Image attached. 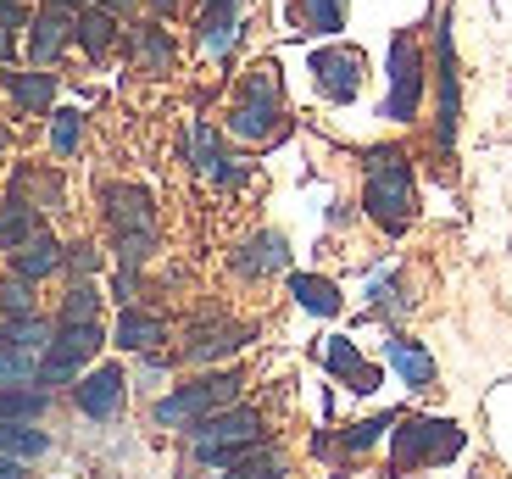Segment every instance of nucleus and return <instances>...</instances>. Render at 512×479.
I'll use <instances>...</instances> for the list:
<instances>
[{
	"mask_svg": "<svg viewBox=\"0 0 512 479\" xmlns=\"http://www.w3.org/2000/svg\"><path fill=\"white\" fill-rule=\"evenodd\" d=\"M78 140H84V112H51V151L73 156Z\"/></svg>",
	"mask_w": 512,
	"mask_h": 479,
	"instance_id": "31",
	"label": "nucleus"
},
{
	"mask_svg": "<svg viewBox=\"0 0 512 479\" xmlns=\"http://www.w3.org/2000/svg\"><path fill=\"white\" fill-rule=\"evenodd\" d=\"M28 17H23V6H17V0H0V28H6V34H12V28H23Z\"/></svg>",
	"mask_w": 512,
	"mask_h": 479,
	"instance_id": "37",
	"label": "nucleus"
},
{
	"mask_svg": "<svg viewBox=\"0 0 512 479\" xmlns=\"http://www.w3.org/2000/svg\"><path fill=\"white\" fill-rule=\"evenodd\" d=\"M56 268H62V246H56L51 234H39V229L12 251V273H17V279H28V285H39V279L56 273Z\"/></svg>",
	"mask_w": 512,
	"mask_h": 479,
	"instance_id": "15",
	"label": "nucleus"
},
{
	"mask_svg": "<svg viewBox=\"0 0 512 479\" xmlns=\"http://www.w3.org/2000/svg\"><path fill=\"white\" fill-rule=\"evenodd\" d=\"M34 379H39V351L0 340V385H34Z\"/></svg>",
	"mask_w": 512,
	"mask_h": 479,
	"instance_id": "28",
	"label": "nucleus"
},
{
	"mask_svg": "<svg viewBox=\"0 0 512 479\" xmlns=\"http://www.w3.org/2000/svg\"><path fill=\"white\" fill-rule=\"evenodd\" d=\"M140 62L151 67V73H167L173 67V39H167V28H140Z\"/></svg>",
	"mask_w": 512,
	"mask_h": 479,
	"instance_id": "30",
	"label": "nucleus"
},
{
	"mask_svg": "<svg viewBox=\"0 0 512 479\" xmlns=\"http://www.w3.org/2000/svg\"><path fill=\"white\" fill-rule=\"evenodd\" d=\"M390 424H396L390 413H384V418H362V424H351V429H346V452H368V446L379 441V435H384Z\"/></svg>",
	"mask_w": 512,
	"mask_h": 479,
	"instance_id": "34",
	"label": "nucleus"
},
{
	"mask_svg": "<svg viewBox=\"0 0 512 479\" xmlns=\"http://www.w3.org/2000/svg\"><path fill=\"white\" fill-rule=\"evenodd\" d=\"M184 435H190V446H195V457H201V463L234 468L245 446L262 441V413H256V407H234L229 402V407H218V413H206L201 424H190Z\"/></svg>",
	"mask_w": 512,
	"mask_h": 479,
	"instance_id": "2",
	"label": "nucleus"
},
{
	"mask_svg": "<svg viewBox=\"0 0 512 479\" xmlns=\"http://www.w3.org/2000/svg\"><path fill=\"white\" fill-rule=\"evenodd\" d=\"M234 39H240V0H206L201 17V45L212 56H229Z\"/></svg>",
	"mask_w": 512,
	"mask_h": 479,
	"instance_id": "16",
	"label": "nucleus"
},
{
	"mask_svg": "<svg viewBox=\"0 0 512 479\" xmlns=\"http://www.w3.org/2000/svg\"><path fill=\"white\" fill-rule=\"evenodd\" d=\"M123 390H128L123 368H117V363H101V368H90V374L73 379V402H78V413H84V418H95V424H112V418L123 413Z\"/></svg>",
	"mask_w": 512,
	"mask_h": 479,
	"instance_id": "8",
	"label": "nucleus"
},
{
	"mask_svg": "<svg viewBox=\"0 0 512 479\" xmlns=\"http://www.w3.org/2000/svg\"><path fill=\"white\" fill-rule=\"evenodd\" d=\"M362 207H368V218L379 223V229H390V234H401L412 223V162H407V151L379 145V151L368 156Z\"/></svg>",
	"mask_w": 512,
	"mask_h": 479,
	"instance_id": "1",
	"label": "nucleus"
},
{
	"mask_svg": "<svg viewBox=\"0 0 512 479\" xmlns=\"http://www.w3.org/2000/svg\"><path fill=\"white\" fill-rule=\"evenodd\" d=\"M73 39H78L90 56H106V51L117 45V17L106 12V6H90V12L73 17Z\"/></svg>",
	"mask_w": 512,
	"mask_h": 479,
	"instance_id": "22",
	"label": "nucleus"
},
{
	"mask_svg": "<svg viewBox=\"0 0 512 479\" xmlns=\"http://www.w3.org/2000/svg\"><path fill=\"white\" fill-rule=\"evenodd\" d=\"M0 340L28 346V351H39V357H45V346L56 340V324H51V318H39V312H28V318H6V324H0Z\"/></svg>",
	"mask_w": 512,
	"mask_h": 479,
	"instance_id": "26",
	"label": "nucleus"
},
{
	"mask_svg": "<svg viewBox=\"0 0 512 479\" xmlns=\"http://www.w3.org/2000/svg\"><path fill=\"white\" fill-rule=\"evenodd\" d=\"M234 268L245 273V279H262V273H284L290 268V240H284L279 229L256 234L245 251H234Z\"/></svg>",
	"mask_w": 512,
	"mask_h": 479,
	"instance_id": "12",
	"label": "nucleus"
},
{
	"mask_svg": "<svg viewBox=\"0 0 512 479\" xmlns=\"http://www.w3.org/2000/svg\"><path fill=\"white\" fill-rule=\"evenodd\" d=\"M0 452L17 457V463H39V457L51 452V435L34 429V424H6V418H0Z\"/></svg>",
	"mask_w": 512,
	"mask_h": 479,
	"instance_id": "24",
	"label": "nucleus"
},
{
	"mask_svg": "<svg viewBox=\"0 0 512 479\" xmlns=\"http://www.w3.org/2000/svg\"><path fill=\"white\" fill-rule=\"evenodd\" d=\"M284 123V95H279V78H273V67H256L251 78H245L240 101H234L229 112V129L240 134V140H273Z\"/></svg>",
	"mask_w": 512,
	"mask_h": 479,
	"instance_id": "4",
	"label": "nucleus"
},
{
	"mask_svg": "<svg viewBox=\"0 0 512 479\" xmlns=\"http://www.w3.org/2000/svg\"><path fill=\"white\" fill-rule=\"evenodd\" d=\"M462 452V429L451 418H401L396 429V468L412 463H446Z\"/></svg>",
	"mask_w": 512,
	"mask_h": 479,
	"instance_id": "6",
	"label": "nucleus"
},
{
	"mask_svg": "<svg viewBox=\"0 0 512 479\" xmlns=\"http://www.w3.org/2000/svg\"><path fill=\"white\" fill-rule=\"evenodd\" d=\"M101 6H106L112 17H117V12H134V0H101Z\"/></svg>",
	"mask_w": 512,
	"mask_h": 479,
	"instance_id": "39",
	"label": "nucleus"
},
{
	"mask_svg": "<svg viewBox=\"0 0 512 479\" xmlns=\"http://www.w3.org/2000/svg\"><path fill=\"white\" fill-rule=\"evenodd\" d=\"M62 268H73L78 279H95V268H101V251H95L90 240H78V246L62 251Z\"/></svg>",
	"mask_w": 512,
	"mask_h": 479,
	"instance_id": "35",
	"label": "nucleus"
},
{
	"mask_svg": "<svg viewBox=\"0 0 512 479\" xmlns=\"http://www.w3.org/2000/svg\"><path fill=\"white\" fill-rule=\"evenodd\" d=\"M34 229H39V212L28 207L23 195H6L0 201V251H17Z\"/></svg>",
	"mask_w": 512,
	"mask_h": 479,
	"instance_id": "25",
	"label": "nucleus"
},
{
	"mask_svg": "<svg viewBox=\"0 0 512 479\" xmlns=\"http://www.w3.org/2000/svg\"><path fill=\"white\" fill-rule=\"evenodd\" d=\"M95 312H101V290L90 279H78L62 301V324H95Z\"/></svg>",
	"mask_w": 512,
	"mask_h": 479,
	"instance_id": "29",
	"label": "nucleus"
},
{
	"mask_svg": "<svg viewBox=\"0 0 512 479\" xmlns=\"http://www.w3.org/2000/svg\"><path fill=\"white\" fill-rule=\"evenodd\" d=\"M51 6H62V12H73V6H78V0H51Z\"/></svg>",
	"mask_w": 512,
	"mask_h": 479,
	"instance_id": "41",
	"label": "nucleus"
},
{
	"mask_svg": "<svg viewBox=\"0 0 512 479\" xmlns=\"http://www.w3.org/2000/svg\"><path fill=\"white\" fill-rule=\"evenodd\" d=\"M457 117H462V106H457V45H451V23H440V123H435V134H440L446 151H451V140H457Z\"/></svg>",
	"mask_w": 512,
	"mask_h": 479,
	"instance_id": "11",
	"label": "nucleus"
},
{
	"mask_svg": "<svg viewBox=\"0 0 512 479\" xmlns=\"http://www.w3.org/2000/svg\"><path fill=\"white\" fill-rule=\"evenodd\" d=\"M384 357H390V368L401 374V385H412V390L435 385V357H429L418 340H384Z\"/></svg>",
	"mask_w": 512,
	"mask_h": 479,
	"instance_id": "17",
	"label": "nucleus"
},
{
	"mask_svg": "<svg viewBox=\"0 0 512 479\" xmlns=\"http://www.w3.org/2000/svg\"><path fill=\"white\" fill-rule=\"evenodd\" d=\"M240 385H245V379L234 374V368H223V374H206V379H195V385H179L173 396H162V402L151 407V418H156L162 429H190V424H201L206 413L229 407L234 396H240Z\"/></svg>",
	"mask_w": 512,
	"mask_h": 479,
	"instance_id": "3",
	"label": "nucleus"
},
{
	"mask_svg": "<svg viewBox=\"0 0 512 479\" xmlns=\"http://www.w3.org/2000/svg\"><path fill=\"white\" fill-rule=\"evenodd\" d=\"M323 363H329V374H340V379H346L351 390H362V396H368V390L379 385V368H368V363H362V351L351 346L346 335H329V340H323Z\"/></svg>",
	"mask_w": 512,
	"mask_h": 479,
	"instance_id": "13",
	"label": "nucleus"
},
{
	"mask_svg": "<svg viewBox=\"0 0 512 479\" xmlns=\"http://www.w3.org/2000/svg\"><path fill=\"white\" fill-rule=\"evenodd\" d=\"M67 45H73V17H67L62 6H45V12L28 23V56H34V67H51Z\"/></svg>",
	"mask_w": 512,
	"mask_h": 479,
	"instance_id": "10",
	"label": "nucleus"
},
{
	"mask_svg": "<svg viewBox=\"0 0 512 479\" xmlns=\"http://www.w3.org/2000/svg\"><path fill=\"white\" fill-rule=\"evenodd\" d=\"M190 151H195V168H201V173H218L223 145H218V134L206 129V123H195V129H190Z\"/></svg>",
	"mask_w": 512,
	"mask_h": 479,
	"instance_id": "32",
	"label": "nucleus"
},
{
	"mask_svg": "<svg viewBox=\"0 0 512 479\" xmlns=\"http://www.w3.org/2000/svg\"><path fill=\"white\" fill-rule=\"evenodd\" d=\"M6 90H12V101L23 106L28 117H45L51 101H56V73H12Z\"/></svg>",
	"mask_w": 512,
	"mask_h": 479,
	"instance_id": "21",
	"label": "nucleus"
},
{
	"mask_svg": "<svg viewBox=\"0 0 512 479\" xmlns=\"http://www.w3.org/2000/svg\"><path fill=\"white\" fill-rule=\"evenodd\" d=\"M245 340H251V329L240 324H223V329H201V335L184 346V363H212V357H223V351H240Z\"/></svg>",
	"mask_w": 512,
	"mask_h": 479,
	"instance_id": "23",
	"label": "nucleus"
},
{
	"mask_svg": "<svg viewBox=\"0 0 512 479\" xmlns=\"http://www.w3.org/2000/svg\"><path fill=\"white\" fill-rule=\"evenodd\" d=\"M0 312H6V318H28V312H34V285L12 273V279L0 285Z\"/></svg>",
	"mask_w": 512,
	"mask_h": 479,
	"instance_id": "33",
	"label": "nucleus"
},
{
	"mask_svg": "<svg viewBox=\"0 0 512 479\" xmlns=\"http://www.w3.org/2000/svg\"><path fill=\"white\" fill-rule=\"evenodd\" d=\"M45 407H51L45 385H0V418L6 424H34V418H45Z\"/></svg>",
	"mask_w": 512,
	"mask_h": 479,
	"instance_id": "19",
	"label": "nucleus"
},
{
	"mask_svg": "<svg viewBox=\"0 0 512 479\" xmlns=\"http://www.w3.org/2000/svg\"><path fill=\"white\" fill-rule=\"evenodd\" d=\"M423 101V51L412 34L390 39V95H384V117L390 123H412Z\"/></svg>",
	"mask_w": 512,
	"mask_h": 479,
	"instance_id": "7",
	"label": "nucleus"
},
{
	"mask_svg": "<svg viewBox=\"0 0 512 479\" xmlns=\"http://www.w3.org/2000/svg\"><path fill=\"white\" fill-rule=\"evenodd\" d=\"M145 257H151V229L145 234H117V262H123V268H140Z\"/></svg>",
	"mask_w": 512,
	"mask_h": 479,
	"instance_id": "36",
	"label": "nucleus"
},
{
	"mask_svg": "<svg viewBox=\"0 0 512 479\" xmlns=\"http://www.w3.org/2000/svg\"><path fill=\"white\" fill-rule=\"evenodd\" d=\"M295 17L307 34H340L346 28V0H295Z\"/></svg>",
	"mask_w": 512,
	"mask_h": 479,
	"instance_id": "27",
	"label": "nucleus"
},
{
	"mask_svg": "<svg viewBox=\"0 0 512 479\" xmlns=\"http://www.w3.org/2000/svg\"><path fill=\"white\" fill-rule=\"evenodd\" d=\"M0 479H28V463H17V457L0 452Z\"/></svg>",
	"mask_w": 512,
	"mask_h": 479,
	"instance_id": "38",
	"label": "nucleus"
},
{
	"mask_svg": "<svg viewBox=\"0 0 512 479\" xmlns=\"http://www.w3.org/2000/svg\"><path fill=\"white\" fill-rule=\"evenodd\" d=\"M117 346L123 351H156L167 340V324L162 318H151V312H134V307H123V318H117Z\"/></svg>",
	"mask_w": 512,
	"mask_h": 479,
	"instance_id": "20",
	"label": "nucleus"
},
{
	"mask_svg": "<svg viewBox=\"0 0 512 479\" xmlns=\"http://www.w3.org/2000/svg\"><path fill=\"white\" fill-rule=\"evenodd\" d=\"M290 296L301 301L312 318H334V312L346 307L340 285H334V279H318V273H290Z\"/></svg>",
	"mask_w": 512,
	"mask_h": 479,
	"instance_id": "18",
	"label": "nucleus"
},
{
	"mask_svg": "<svg viewBox=\"0 0 512 479\" xmlns=\"http://www.w3.org/2000/svg\"><path fill=\"white\" fill-rule=\"evenodd\" d=\"M101 324H56V340L45 346V357H39V379L34 385H73L84 368H90V357L101 351Z\"/></svg>",
	"mask_w": 512,
	"mask_h": 479,
	"instance_id": "5",
	"label": "nucleus"
},
{
	"mask_svg": "<svg viewBox=\"0 0 512 479\" xmlns=\"http://www.w3.org/2000/svg\"><path fill=\"white\" fill-rule=\"evenodd\" d=\"M312 78L329 101H357L362 90V51L351 45H329V51H312Z\"/></svg>",
	"mask_w": 512,
	"mask_h": 479,
	"instance_id": "9",
	"label": "nucleus"
},
{
	"mask_svg": "<svg viewBox=\"0 0 512 479\" xmlns=\"http://www.w3.org/2000/svg\"><path fill=\"white\" fill-rule=\"evenodd\" d=\"M151 6H156L162 17H173V12H179V0H151Z\"/></svg>",
	"mask_w": 512,
	"mask_h": 479,
	"instance_id": "40",
	"label": "nucleus"
},
{
	"mask_svg": "<svg viewBox=\"0 0 512 479\" xmlns=\"http://www.w3.org/2000/svg\"><path fill=\"white\" fill-rule=\"evenodd\" d=\"M106 212H112L117 234H145L151 229V195L134 190V184H112V190H101Z\"/></svg>",
	"mask_w": 512,
	"mask_h": 479,
	"instance_id": "14",
	"label": "nucleus"
}]
</instances>
